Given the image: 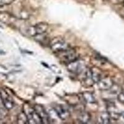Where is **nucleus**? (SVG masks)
Wrapping results in <instances>:
<instances>
[{"label":"nucleus","mask_w":124,"mask_h":124,"mask_svg":"<svg viewBox=\"0 0 124 124\" xmlns=\"http://www.w3.org/2000/svg\"><path fill=\"white\" fill-rule=\"evenodd\" d=\"M15 17L11 14L6 12L0 13V22L6 24H9L14 23Z\"/></svg>","instance_id":"10"},{"label":"nucleus","mask_w":124,"mask_h":124,"mask_svg":"<svg viewBox=\"0 0 124 124\" xmlns=\"http://www.w3.org/2000/svg\"><path fill=\"white\" fill-rule=\"evenodd\" d=\"M17 123L20 124H28V118L27 114L24 112L19 113L17 116Z\"/></svg>","instance_id":"16"},{"label":"nucleus","mask_w":124,"mask_h":124,"mask_svg":"<svg viewBox=\"0 0 124 124\" xmlns=\"http://www.w3.org/2000/svg\"><path fill=\"white\" fill-rule=\"evenodd\" d=\"M82 97L84 101L88 104H94L96 102V99L94 96L90 92H85L83 93Z\"/></svg>","instance_id":"13"},{"label":"nucleus","mask_w":124,"mask_h":124,"mask_svg":"<svg viewBox=\"0 0 124 124\" xmlns=\"http://www.w3.org/2000/svg\"><path fill=\"white\" fill-rule=\"evenodd\" d=\"M107 112L110 116V118L114 120H117L121 116V112L112 103H110L107 105Z\"/></svg>","instance_id":"8"},{"label":"nucleus","mask_w":124,"mask_h":124,"mask_svg":"<svg viewBox=\"0 0 124 124\" xmlns=\"http://www.w3.org/2000/svg\"><path fill=\"white\" fill-rule=\"evenodd\" d=\"M121 116L124 118V111L122 112H121Z\"/></svg>","instance_id":"21"},{"label":"nucleus","mask_w":124,"mask_h":124,"mask_svg":"<svg viewBox=\"0 0 124 124\" xmlns=\"http://www.w3.org/2000/svg\"><path fill=\"white\" fill-rule=\"evenodd\" d=\"M117 99L120 103L124 104V91H122L119 93L117 96Z\"/></svg>","instance_id":"19"},{"label":"nucleus","mask_w":124,"mask_h":124,"mask_svg":"<svg viewBox=\"0 0 124 124\" xmlns=\"http://www.w3.org/2000/svg\"><path fill=\"white\" fill-rule=\"evenodd\" d=\"M37 34H45L48 30V25L45 23H40L34 26Z\"/></svg>","instance_id":"12"},{"label":"nucleus","mask_w":124,"mask_h":124,"mask_svg":"<svg viewBox=\"0 0 124 124\" xmlns=\"http://www.w3.org/2000/svg\"><path fill=\"white\" fill-rule=\"evenodd\" d=\"M111 118L108 114V113L107 112H103L101 113L99 117V122L101 124H108L110 123Z\"/></svg>","instance_id":"14"},{"label":"nucleus","mask_w":124,"mask_h":124,"mask_svg":"<svg viewBox=\"0 0 124 124\" xmlns=\"http://www.w3.org/2000/svg\"><path fill=\"white\" fill-rule=\"evenodd\" d=\"M51 50L55 53L62 52L69 49V45L62 39L56 37L50 42Z\"/></svg>","instance_id":"2"},{"label":"nucleus","mask_w":124,"mask_h":124,"mask_svg":"<svg viewBox=\"0 0 124 124\" xmlns=\"http://www.w3.org/2000/svg\"><path fill=\"white\" fill-rule=\"evenodd\" d=\"M55 110L58 117L63 120L68 119L70 116V112L69 110L62 105L56 106L55 107Z\"/></svg>","instance_id":"7"},{"label":"nucleus","mask_w":124,"mask_h":124,"mask_svg":"<svg viewBox=\"0 0 124 124\" xmlns=\"http://www.w3.org/2000/svg\"><path fill=\"white\" fill-rule=\"evenodd\" d=\"M28 118V124H42L40 118L35 111L34 108H31L27 114Z\"/></svg>","instance_id":"9"},{"label":"nucleus","mask_w":124,"mask_h":124,"mask_svg":"<svg viewBox=\"0 0 124 124\" xmlns=\"http://www.w3.org/2000/svg\"><path fill=\"white\" fill-rule=\"evenodd\" d=\"M91 70L92 79L94 81V83H97L98 81L102 78V75L101 72L98 70L96 69V68H93Z\"/></svg>","instance_id":"15"},{"label":"nucleus","mask_w":124,"mask_h":124,"mask_svg":"<svg viewBox=\"0 0 124 124\" xmlns=\"http://www.w3.org/2000/svg\"><path fill=\"white\" fill-rule=\"evenodd\" d=\"M1 5H3V4H2V2H1V0H0V6Z\"/></svg>","instance_id":"22"},{"label":"nucleus","mask_w":124,"mask_h":124,"mask_svg":"<svg viewBox=\"0 0 124 124\" xmlns=\"http://www.w3.org/2000/svg\"><path fill=\"white\" fill-rule=\"evenodd\" d=\"M97 84L98 88L101 91L110 90L113 85H114L112 79L108 77L102 78Z\"/></svg>","instance_id":"5"},{"label":"nucleus","mask_w":124,"mask_h":124,"mask_svg":"<svg viewBox=\"0 0 124 124\" xmlns=\"http://www.w3.org/2000/svg\"><path fill=\"white\" fill-rule=\"evenodd\" d=\"M15 0H1L2 4H11V3H13V1H14Z\"/></svg>","instance_id":"20"},{"label":"nucleus","mask_w":124,"mask_h":124,"mask_svg":"<svg viewBox=\"0 0 124 124\" xmlns=\"http://www.w3.org/2000/svg\"><path fill=\"white\" fill-rule=\"evenodd\" d=\"M26 33L28 34L29 36L34 37L35 35H37V33L35 31V27L34 26H31V27H28L27 29H26Z\"/></svg>","instance_id":"18"},{"label":"nucleus","mask_w":124,"mask_h":124,"mask_svg":"<svg viewBox=\"0 0 124 124\" xmlns=\"http://www.w3.org/2000/svg\"><path fill=\"white\" fill-rule=\"evenodd\" d=\"M86 69V63L82 60L76 59L67 64V70L74 74L79 75Z\"/></svg>","instance_id":"1"},{"label":"nucleus","mask_w":124,"mask_h":124,"mask_svg":"<svg viewBox=\"0 0 124 124\" xmlns=\"http://www.w3.org/2000/svg\"><path fill=\"white\" fill-rule=\"evenodd\" d=\"M77 119L79 123L83 124H86L89 123L91 119V116L88 112H82L77 117Z\"/></svg>","instance_id":"11"},{"label":"nucleus","mask_w":124,"mask_h":124,"mask_svg":"<svg viewBox=\"0 0 124 124\" xmlns=\"http://www.w3.org/2000/svg\"><path fill=\"white\" fill-rule=\"evenodd\" d=\"M34 108L40 118L42 124H48L49 123V116L42 106H40V105H35Z\"/></svg>","instance_id":"6"},{"label":"nucleus","mask_w":124,"mask_h":124,"mask_svg":"<svg viewBox=\"0 0 124 124\" xmlns=\"http://www.w3.org/2000/svg\"><path fill=\"white\" fill-rule=\"evenodd\" d=\"M35 39L39 42L40 43H43V44H45V43L48 42V37L44 35V34H38V35H35L34 37Z\"/></svg>","instance_id":"17"},{"label":"nucleus","mask_w":124,"mask_h":124,"mask_svg":"<svg viewBox=\"0 0 124 124\" xmlns=\"http://www.w3.org/2000/svg\"><path fill=\"white\" fill-rule=\"evenodd\" d=\"M0 98L1 99L3 104L5 108L8 110H11L14 106V101L8 93L3 88H0Z\"/></svg>","instance_id":"4"},{"label":"nucleus","mask_w":124,"mask_h":124,"mask_svg":"<svg viewBox=\"0 0 124 124\" xmlns=\"http://www.w3.org/2000/svg\"><path fill=\"white\" fill-rule=\"evenodd\" d=\"M58 54L60 59L66 64L78 59V55L75 50L69 48V49L63 51L62 52L58 53Z\"/></svg>","instance_id":"3"}]
</instances>
